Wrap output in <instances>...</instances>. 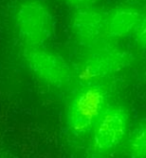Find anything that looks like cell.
Returning <instances> with one entry per match:
<instances>
[{
  "label": "cell",
  "instance_id": "cell-1",
  "mask_svg": "<svg viewBox=\"0 0 146 158\" xmlns=\"http://www.w3.org/2000/svg\"><path fill=\"white\" fill-rule=\"evenodd\" d=\"M12 19L23 47L45 46L54 35V16L44 0H19Z\"/></svg>",
  "mask_w": 146,
  "mask_h": 158
},
{
  "label": "cell",
  "instance_id": "cell-2",
  "mask_svg": "<svg viewBox=\"0 0 146 158\" xmlns=\"http://www.w3.org/2000/svg\"><path fill=\"white\" fill-rule=\"evenodd\" d=\"M107 105V90L99 82L84 83L79 87L70 98L66 112L70 134L75 138L89 134Z\"/></svg>",
  "mask_w": 146,
  "mask_h": 158
},
{
  "label": "cell",
  "instance_id": "cell-3",
  "mask_svg": "<svg viewBox=\"0 0 146 158\" xmlns=\"http://www.w3.org/2000/svg\"><path fill=\"white\" fill-rule=\"evenodd\" d=\"M128 110L120 104H108L90 131V158H104L117 148L129 130Z\"/></svg>",
  "mask_w": 146,
  "mask_h": 158
},
{
  "label": "cell",
  "instance_id": "cell-4",
  "mask_svg": "<svg viewBox=\"0 0 146 158\" xmlns=\"http://www.w3.org/2000/svg\"><path fill=\"white\" fill-rule=\"evenodd\" d=\"M76 68V76L83 83H97L128 68L133 62L130 51L113 44H100L90 49Z\"/></svg>",
  "mask_w": 146,
  "mask_h": 158
},
{
  "label": "cell",
  "instance_id": "cell-5",
  "mask_svg": "<svg viewBox=\"0 0 146 158\" xmlns=\"http://www.w3.org/2000/svg\"><path fill=\"white\" fill-rule=\"evenodd\" d=\"M25 66L40 82L55 89L68 87L74 77L72 66L58 52L45 46L23 47Z\"/></svg>",
  "mask_w": 146,
  "mask_h": 158
},
{
  "label": "cell",
  "instance_id": "cell-6",
  "mask_svg": "<svg viewBox=\"0 0 146 158\" xmlns=\"http://www.w3.org/2000/svg\"><path fill=\"white\" fill-rule=\"evenodd\" d=\"M106 13L97 7L75 9L70 17V30L82 47L92 49L102 44L105 34Z\"/></svg>",
  "mask_w": 146,
  "mask_h": 158
},
{
  "label": "cell",
  "instance_id": "cell-7",
  "mask_svg": "<svg viewBox=\"0 0 146 158\" xmlns=\"http://www.w3.org/2000/svg\"><path fill=\"white\" fill-rule=\"evenodd\" d=\"M140 8L133 4H121L106 13L105 34L112 40H120L133 35L141 18Z\"/></svg>",
  "mask_w": 146,
  "mask_h": 158
},
{
  "label": "cell",
  "instance_id": "cell-8",
  "mask_svg": "<svg viewBox=\"0 0 146 158\" xmlns=\"http://www.w3.org/2000/svg\"><path fill=\"white\" fill-rule=\"evenodd\" d=\"M126 152L129 158H146V121L138 124L129 134Z\"/></svg>",
  "mask_w": 146,
  "mask_h": 158
},
{
  "label": "cell",
  "instance_id": "cell-9",
  "mask_svg": "<svg viewBox=\"0 0 146 158\" xmlns=\"http://www.w3.org/2000/svg\"><path fill=\"white\" fill-rule=\"evenodd\" d=\"M136 45L142 50H146V8L142 11L141 18L133 34Z\"/></svg>",
  "mask_w": 146,
  "mask_h": 158
},
{
  "label": "cell",
  "instance_id": "cell-10",
  "mask_svg": "<svg viewBox=\"0 0 146 158\" xmlns=\"http://www.w3.org/2000/svg\"><path fill=\"white\" fill-rule=\"evenodd\" d=\"M64 4H66L70 8L73 9H80V8L93 7L95 4L98 3L101 0H62Z\"/></svg>",
  "mask_w": 146,
  "mask_h": 158
},
{
  "label": "cell",
  "instance_id": "cell-11",
  "mask_svg": "<svg viewBox=\"0 0 146 158\" xmlns=\"http://www.w3.org/2000/svg\"><path fill=\"white\" fill-rule=\"evenodd\" d=\"M128 1H138V0H128Z\"/></svg>",
  "mask_w": 146,
  "mask_h": 158
}]
</instances>
